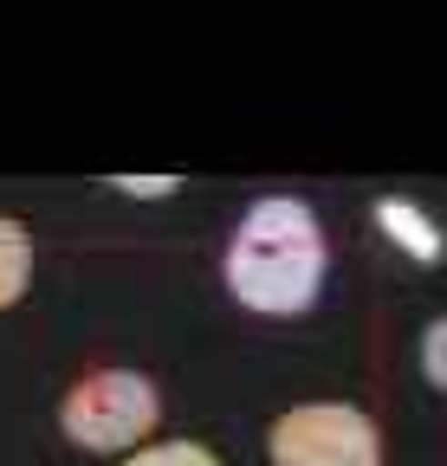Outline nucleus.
I'll use <instances>...</instances> for the list:
<instances>
[{"instance_id": "1", "label": "nucleus", "mask_w": 447, "mask_h": 466, "mask_svg": "<svg viewBox=\"0 0 447 466\" xmlns=\"http://www.w3.org/2000/svg\"><path fill=\"white\" fill-rule=\"evenodd\" d=\"M324 285V233L318 214L292 195H266L247 208V220L228 240V291L247 311L266 318H292L311 311Z\"/></svg>"}, {"instance_id": "2", "label": "nucleus", "mask_w": 447, "mask_h": 466, "mask_svg": "<svg viewBox=\"0 0 447 466\" xmlns=\"http://www.w3.org/2000/svg\"><path fill=\"white\" fill-rule=\"evenodd\" d=\"M156 415H162V401H156L149 376H137V370H91L59 401V428L85 453H124V447H137L156 428Z\"/></svg>"}, {"instance_id": "3", "label": "nucleus", "mask_w": 447, "mask_h": 466, "mask_svg": "<svg viewBox=\"0 0 447 466\" xmlns=\"http://www.w3.org/2000/svg\"><path fill=\"white\" fill-rule=\"evenodd\" d=\"M272 466H382V434L350 401H305L266 434Z\"/></svg>"}, {"instance_id": "8", "label": "nucleus", "mask_w": 447, "mask_h": 466, "mask_svg": "<svg viewBox=\"0 0 447 466\" xmlns=\"http://www.w3.org/2000/svg\"><path fill=\"white\" fill-rule=\"evenodd\" d=\"M124 195H176V175H124Z\"/></svg>"}, {"instance_id": "7", "label": "nucleus", "mask_w": 447, "mask_h": 466, "mask_svg": "<svg viewBox=\"0 0 447 466\" xmlns=\"http://www.w3.org/2000/svg\"><path fill=\"white\" fill-rule=\"evenodd\" d=\"M422 370H428L434 389H447V324H428V337H422Z\"/></svg>"}, {"instance_id": "6", "label": "nucleus", "mask_w": 447, "mask_h": 466, "mask_svg": "<svg viewBox=\"0 0 447 466\" xmlns=\"http://www.w3.org/2000/svg\"><path fill=\"white\" fill-rule=\"evenodd\" d=\"M124 466H220L201 441H156V447H137Z\"/></svg>"}, {"instance_id": "5", "label": "nucleus", "mask_w": 447, "mask_h": 466, "mask_svg": "<svg viewBox=\"0 0 447 466\" xmlns=\"http://www.w3.org/2000/svg\"><path fill=\"white\" fill-rule=\"evenodd\" d=\"M26 279H33V233L14 214H0V311L26 299Z\"/></svg>"}, {"instance_id": "4", "label": "nucleus", "mask_w": 447, "mask_h": 466, "mask_svg": "<svg viewBox=\"0 0 447 466\" xmlns=\"http://www.w3.org/2000/svg\"><path fill=\"white\" fill-rule=\"evenodd\" d=\"M376 220H382V233H389L409 259H422V266L441 259V233H434V220H428L415 201H376Z\"/></svg>"}]
</instances>
